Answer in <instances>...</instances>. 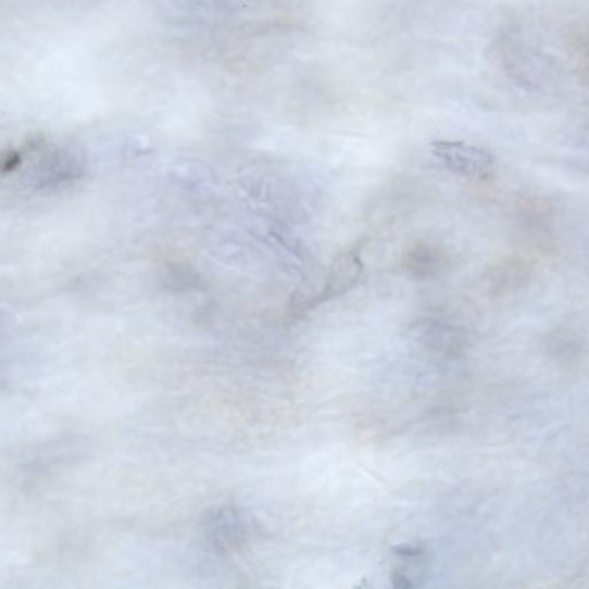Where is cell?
Returning a JSON list of instances; mask_svg holds the SVG:
<instances>
[{
	"mask_svg": "<svg viewBox=\"0 0 589 589\" xmlns=\"http://www.w3.org/2000/svg\"><path fill=\"white\" fill-rule=\"evenodd\" d=\"M430 151L448 170L468 178H481L493 164L486 151L463 142L437 141L430 145Z\"/></svg>",
	"mask_w": 589,
	"mask_h": 589,
	"instance_id": "1",
	"label": "cell"
},
{
	"mask_svg": "<svg viewBox=\"0 0 589 589\" xmlns=\"http://www.w3.org/2000/svg\"><path fill=\"white\" fill-rule=\"evenodd\" d=\"M363 272L364 265L356 251L339 253L331 263L318 303L343 297L359 285Z\"/></svg>",
	"mask_w": 589,
	"mask_h": 589,
	"instance_id": "2",
	"label": "cell"
},
{
	"mask_svg": "<svg viewBox=\"0 0 589 589\" xmlns=\"http://www.w3.org/2000/svg\"><path fill=\"white\" fill-rule=\"evenodd\" d=\"M205 534L214 551L227 553L243 541V522L237 510H214L205 519Z\"/></svg>",
	"mask_w": 589,
	"mask_h": 589,
	"instance_id": "3",
	"label": "cell"
}]
</instances>
